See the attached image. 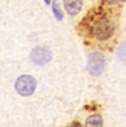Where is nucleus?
Here are the masks:
<instances>
[{
	"label": "nucleus",
	"mask_w": 126,
	"mask_h": 127,
	"mask_svg": "<svg viewBox=\"0 0 126 127\" xmlns=\"http://www.w3.org/2000/svg\"><path fill=\"white\" fill-rule=\"evenodd\" d=\"M92 34L99 41H107L115 32V25L110 19L106 17H100L92 24Z\"/></svg>",
	"instance_id": "1"
},
{
	"label": "nucleus",
	"mask_w": 126,
	"mask_h": 127,
	"mask_svg": "<svg viewBox=\"0 0 126 127\" xmlns=\"http://www.w3.org/2000/svg\"><path fill=\"white\" fill-rule=\"evenodd\" d=\"M36 80L32 75H20L15 82V89L18 95L23 97H29L35 92L36 90Z\"/></svg>",
	"instance_id": "2"
},
{
	"label": "nucleus",
	"mask_w": 126,
	"mask_h": 127,
	"mask_svg": "<svg viewBox=\"0 0 126 127\" xmlns=\"http://www.w3.org/2000/svg\"><path fill=\"white\" fill-rule=\"evenodd\" d=\"M105 65H106V61H105V58L101 53L92 52L89 55L87 70H88V72L90 74L92 75L101 74L105 70Z\"/></svg>",
	"instance_id": "3"
},
{
	"label": "nucleus",
	"mask_w": 126,
	"mask_h": 127,
	"mask_svg": "<svg viewBox=\"0 0 126 127\" xmlns=\"http://www.w3.org/2000/svg\"><path fill=\"white\" fill-rule=\"evenodd\" d=\"M52 59V53L44 46H36L31 52V60L36 65H45Z\"/></svg>",
	"instance_id": "4"
},
{
	"label": "nucleus",
	"mask_w": 126,
	"mask_h": 127,
	"mask_svg": "<svg viewBox=\"0 0 126 127\" xmlns=\"http://www.w3.org/2000/svg\"><path fill=\"white\" fill-rule=\"evenodd\" d=\"M82 7V0H64V8L68 14L71 16H76L79 14Z\"/></svg>",
	"instance_id": "5"
},
{
	"label": "nucleus",
	"mask_w": 126,
	"mask_h": 127,
	"mask_svg": "<svg viewBox=\"0 0 126 127\" xmlns=\"http://www.w3.org/2000/svg\"><path fill=\"white\" fill-rule=\"evenodd\" d=\"M102 117L99 114H92L86 120V127H102Z\"/></svg>",
	"instance_id": "6"
},
{
	"label": "nucleus",
	"mask_w": 126,
	"mask_h": 127,
	"mask_svg": "<svg viewBox=\"0 0 126 127\" xmlns=\"http://www.w3.org/2000/svg\"><path fill=\"white\" fill-rule=\"evenodd\" d=\"M117 58L121 61H126V42L122 43L117 48Z\"/></svg>",
	"instance_id": "7"
},
{
	"label": "nucleus",
	"mask_w": 126,
	"mask_h": 127,
	"mask_svg": "<svg viewBox=\"0 0 126 127\" xmlns=\"http://www.w3.org/2000/svg\"><path fill=\"white\" fill-rule=\"evenodd\" d=\"M52 9H53V12H54V16L56 17L57 20H62V19H63V11L61 10L59 3H57L56 1H54V2H53Z\"/></svg>",
	"instance_id": "8"
},
{
	"label": "nucleus",
	"mask_w": 126,
	"mask_h": 127,
	"mask_svg": "<svg viewBox=\"0 0 126 127\" xmlns=\"http://www.w3.org/2000/svg\"><path fill=\"white\" fill-rule=\"evenodd\" d=\"M107 3H109V5H114V3H118L121 2V1H123V0H105Z\"/></svg>",
	"instance_id": "9"
},
{
	"label": "nucleus",
	"mask_w": 126,
	"mask_h": 127,
	"mask_svg": "<svg viewBox=\"0 0 126 127\" xmlns=\"http://www.w3.org/2000/svg\"><path fill=\"white\" fill-rule=\"evenodd\" d=\"M68 127H82V125H81L80 123H78V122H73L72 124H70Z\"/></svg>",
	"instance_id": "10"
},
{
	"label": "nucleus",
	"mask_w": 126,
	"mask_h": 127,
	"mask_svg": "<svg viewBox=\"0 0 126 127\" xmlns=\"http://www.w3.org/2000/svg\"><path fill=\"white\" fill-rule=\"evenodd\" d=\"M45 2H46V5H50V2H51V0H45Z\"/></svg>",
	"instance_id": "11"
}]
</instances>
